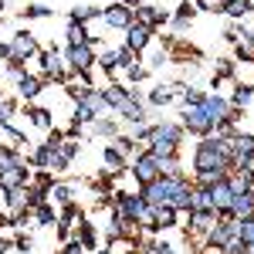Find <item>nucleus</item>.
Instances as JSON below:
<instances>
[{
    "instance_id": "nucleus-1",
    "label": "nucleus",
    "mask_w": 254,
    "mask_h": 254,
    "mask_svg": "<svg viewBox=\"0 0 254 254\" xmlns=\"http://www.w3.org/2000/svg\"><path fill=\"white\" fill-rule=\"evenodd\" d=\"M183 176H176V180H166V176H156L153 183H146L139 193L142 200L149 203V207H173V193H176V183H180Z\"/></svg>"
},
{
    "instance_id": "nucleus-2",
    "label": "nucleus",
    "mask_w": 254,
    "mask_h": 254,
    "mask_svg": "<svg viewBox=\"0 0 254 254\" xmlns=\"http://www.w3.org/2000/svg\"><path fill=\"white\" fill-rule=\"evenodd\" d=\"M180 119H183V129H190L196 136H210L214 132V122L203 112V105H183V116Z\"/></svg>"
},
{
    "instance_id": "nucleus-3",
    "label": "nucleus",
    "mask_w": 254,
    "mask_h": 254,
    "mask_svg": "<svg viewBox=\"0 0 254 254\" xmlns=\"http://www.w3.org/2000/svg\"><path fill=\"white\" fill-rule=\"evenodd\" d=\"M102 20H105L109 27L129 31V27L136 24V10H132V7H126V3H109V7L102 10Z\"/></svg>"
},
{
    "instance_id": "nucleus-4",
    "label": "nucleus",
    "mask_w": 254,
    "mask_h": 254,
    "mask_svg": "<svg viewBox=\"0 0 254 254\" xmlns=\"http://www.w3.org/2000/svg\"><path fill=\"white\" fill-rule=\"evenodd\" d=\"M41 61H44V78L68 81V75H71L68 55H58V51H44V55H41Z\"/></svg>"
},
{
    "instance_id": "nucleus-5",
    "label": "nucleus",
    "mask_w": 254,
    "mask_h": 254,
    "mask_svg": "<svg viewBox=\"0 0 254 254\" xmlns=\"http://www.w3.org/2000/svg\"><path fill=\"white\" fill-rule=\"evenodd\" d=\"M132 176H136V183H139V187L153 183V180L159 176L156 156H153V153H142V156H136V163H132Z\"/></svg>"
},
{
    "instance_id": "nucleus-6",
    "label": "nucleus",
    "mask_w": 254,
    "mask_h": 254,
    "mask_svg": "<svg viewBox=\"0 0 254 254\" xmlns=\"http://www.w3.org/2000/svg\"><path fill=\"white\" fill-rule=\"evenodd\" d=\"M68 64H71V71H92V64H95L92 44H75V48H68Z\"/></svg>"
},
{
    "instance_id": "nucleus-7",
    "label": "nucleus",
    "mask_w": 254,
    "mask_h": 254,
    "mask_svg": "<svg viewBox=\"0 0 254 254\" xmlns=\"http://www.w3.org/2000/svg\"><path fill=\"white\" fill-rule=\"evenodd\" d=\"M224 217H231V220H251L254 217V196L251 193H234V200L224 210Z\"/></svg>"
},
{
    "instance_id": "nucleus-8",
    "label": "nucleus",
    "mask_w": 254,
    "mask_h": 254,
    "mask_svg": "<svg viewBox=\"0 0 254 254\" xmlns=\"http://www.w3.org/2000/svg\"><path fill=\"white\" fill-rule=\"evenodd\" d=\"M10 48H14V58L17 61H27L31 55H38V41L31 31H17L14 38H10Z\"/></svg>"
},
{
    "instance_id": "nucleus-9",
    "label": "nucleus",
    "mask_w": 254,
    "mask_h": 254,
    "mask_svg": "<svg viewBox=\"0 0 254 254\" xmlns=\"http://www.w3.org/2000/svg\"><path fill=\"white\" fill-rule=\"evenodd\" d=\"M200 105H203V112L210 116V122H214V126L231 116V102H227V98H220V95H214V92H210V95H203V102H200Z\"/></svg>"
},
{
    "instance_id": "nucleus-10",
    "label": "nucleus",
    "mask_w": 254,
    "mask_h": 254,
    "mask_svg": "<svg viewBox=\"0 0 254 254\" xmlns=\"http://www.w3.org/2000/svg\"><path fill=\"white\" fill-rule=\"evenodd\" d=\"M207 190H210V207H214L217 214H224V210L231 207V200H234V190L227 187V180H220V183L207 187Z\"/></svg>"
},
{
    "instance_id": "nucleus-11",
    "label": "nucleus",
    "mask_w": 254,
    "mask_h": 254,
    "mask_svg": "<svg viewBox=\"0 0 254 254\" xmlns=\"http://www.w3.org/2000/svg\"><path fill=\"white\" fill-rule=\"evenodd\" d=\"M149 38H153V31H149V27H142V24H132V27L126 31V48L139 55V51H146V48H149Z\"/></svg>"
},
{
    "instance_id": "nucleus-12",
    "label": "nucleus",
    "mask_w": 254,
    "mask_h": 254,
    "mask_svg": "<svg viewBox=\"0 0 254 254\" xmlns=\"http://www.w3.org/2000/svg\"><path fill=\"white\" fill-rule=\"evenodd\" d=\"M166 14L159 10V7H153V3H142V7H136V24H142V27H159V24H166Z\"/></svg>"
},
{
    "instance_id": "nucleus-13",
    "label": "nucleus",
    "mask_w": 254,
    "mask_h": 254,
    "mask_svg": "<svg viewBox=\"0 0 254 254\" xmlns=\"http://www.w3.org/2000/svg\"><path fill=\"white\" fill-rule=\"evenodd\" d=\"M27 176H31V173H27V163L20 159L14 170L0 173V187H3V190H17V187H27Z\"/></svg>"
},
{
    "instance_id": "nucleus-14",
    "label": "nucleus",
    "mask_w": 254,
    "mask_h": 254,
    "mask_svg": "<svg viewBox=\"0 0 254 254\" xmlns=\"http://www.w3.org/2000/svg\"><path fill=\"white\" fill-rule=\"evenodd\" d=\"M183 88H187L183 81H176V85H156V88L149 92V105H170Z\"/></svg>"
},
{
    "instance_id": "nucleus-15",
    "label": "nucleus",
    "mask_w": 254,
    "mask_h": 254,
    "mask_svg": "<svg viewBox=\"0 0 254 254\" xmlns=\"http://www.w3.org/2000/svg\"><path fill=\"white\" fill-rule=\"evenodd\" d=\"M119 112H122V116L129 119V122H132V126H139V122H146V109H142V105H139L136 92H129V98H126V102H122V105H119Z\"/></svg>"
},
{
    "instance_id": "nucleus-16",
    "label": "nucleus",
    "mask_w": 254,
    "mask_h": 254,
    "mask_svg": "<svg viewBox=\"0 0 254 254\" xmlns=\"http://www.w3.org/2000/svg\"><path fill=\"white\" fill-rule=\"evenodd\" d=\"M102 159H105V173H109V176L126 173V156L119 153L116 146H105V153H102Z\"/></svg>"
},
{
    "instance_id": "nucleus-17",
    "label": "nucleus",
    "mask_w": 254,
    "mask_h": 254,
    "mask_svg": "<svg viewBox=\"0 0 254 254\" xmlns=\"http://www.w3.org/2000/svg\"><path fill=\"white\" fill-rule=\"evenodd\" d=\"M153 139H163V142H176V146H180L183 129H180L176 122H163V126H153ZM153 139H149V142H153Z\"/></svg>"
},
{
    "instance_id": "nucleus-18",
    "label": "nucleus",
    "mask_w": 254,
    "mask_h": 254,
    "mask_svg": "<svg viewBox=\"0 0 254 254\" xmlns=\"http://www.w3.org/2000/svg\"><path fill=\"white\" fill-rule=\"evenodd\" d=\"M7 207L14 210V217L24 214L31 207V196H27V187H17V190H7Z\"/></svg>"
},
{
    "instance_id": "nucleus-19",
    "label": "nucleus",
    "mask_w": 254,
    "mask_h": 254,
    "mask_svg": "<svg viewBox=\"0 0 254 254\" xmlns=\"http://www.w3.org/2000/svg\"><path fill=\"white\" fill-rule=\"evenodd\" d=\"M220 10H224L227 17L241 20V17H248V14L254 10V3H251V0H224V3H220Z\"/></svg>"
},
{
    "instance_id": "nucleus-20",
    "label": "nucleus",
    "mask_w": 254,
    "mask_h": 254,
    "mask_svg": "<svg viewBox=\"0 0 254 254\" xmlns=\"http://www.w3.org/2000/svg\"><path fill=\"white\" fill-rule=\"evenodd\" d=\"M227 187H231L234 193H251L254 196V176L244 173V170H237L234 176H227Z\"/></svg>"
},
{
    "instance_id": "nucleus-21",
    "label": "nucleus",
    "mask_w": 254,
    "mask_h": 254,
    "mask_svg": "<svg viewBox=\"0 0 254 254\" xmlns=\"http://www.w3.org/2000/svg\"><path fill=\"white\" fill-rule=\"evenodd\" d=\"M176 217H180V210H173V207H153V220H156V231L176 227Z\"/></svg>"
},
{
    "instance_id": "nucleus-22",
    "label": "nucleus",
    "mask_w": 254,
    "mask_h": 254,
    "mask_svg": "<svg viewBox=\"0 0 254 254\" xmlns=\"http://www.w3.org/2000/svg\"><path fill=\"white\" fill-rule=\"evenodd\" d=\"M193 0H183V3H180V10H176V17H173V27H176V34H180V31H187V24H190V20H193Z\"/></svg>"
},
{
    "instance_id": "nucleus-23",
    "label": "nucleus",
    "mask_w": 254,
    "mask_h": 254,
    "mask_svg": "<svg viewBox=\"0 0 254 254\" xmlns=\"http://www.w3.org/2000/svg\"><path fill=\"white\" fill-rule=\"evenodd\" d=\"M102 98H105V105H109V109H119V105L129 98V92H126L122 85H109V88H102Z\"/></svg>"
},
{
    "instance_id": "nucleus-24",
    "label": "nucleus",
    "mask_w": 254,
    "mask_h": 254,
    "mask_svg": "<svg viewBox=\"0 0 254 254\" xmlns=\"http://www.w3.org/2000/svg\"><path fill=\"white\" fill-rule=\"evenodd\" d=\"M17 92H20V98L27 102V98H34L41 92V78H34V75H24V78L17 81Z\"/></svg>"
},
{
    "instance_id": "nucleus-25",
    "label": "nucleus",
    "mask_w": 254,
    "mask_h": 254,
    "mask_svg": "<svg viewBox=\"0 0 254 254\" xmlns=\"http://www.w3.org/2000/svg\"><path fill=\"white\" fill-rule=\"evenodd\" d=\"M102 17V10L98 7H92V3H85V7H75L71 10V24H88V20Z\"/></svg>"
},
{
    "instance_id": "nucleus-26",
    "label": "nucleus",
    "mask_w": 254,
    "mask_h": 254,
    "mask_svg": "<svg viewBox=\"0 0 254 254\" xmlns=\"http://www.w3.org/2000/svg\"><path fill=\"white\" fill-rule=\"evenodd\" d=\"M88 31H85V24H71L68 20V48H75V44H88Z\"/></svg>"
},
{
    "instance_id": "nucleus-27",
    "label": "nucleus",
    "mask_w": 254,
    "mask_h": 254,
    "mask_svg": "<svg viewBox=\"0 0 254 254\" xmlns=\"http://www.w3.org/2000/svg\"><path fill=\"white\" fill-rule=\"evenodd\" d=\"M251 98H254V88H251V85H237V88H234V98H231V109H244Z\"/></svg>"
},
{
    "instance_id": "nucleus-28",
    "label": "nucleus",
    "mask_w": 254,
    "mask_h": 254,
    "mask_svg": "<svg viewBox=\"0 0 254 254\" xmlns=\"http://www.w3.org/2000/svg\"><path fill=\"white\" fill-rule=\"evenodd\" d=\"M237 241L248 248V244H254V217L251 220H237Z\"/></svg>"
},
{
    "instance_id": "nucleus-29",
    "label": "nucleus",
    "mask_w": 254,
    "mask_h": 254,
    "mask_svg": "<svg viewBox=\"0 0 254 254\" xmlns=\"http://www.w3.org/2000/svg\"><path fill=\"white\" fill-rule=\"evenodd\" d=\"M20 163V156L10 149V146H0V173H7V170H14Z\"/></svg>"
},
{
    "instance_id": "nucleus-30",
    "label": "nucleus",
    "mask_w": 254,
    "mask_h": 254,
    "mask_svg": "<svg viewBox=\"0 0 254 254\" xmlns=\"http://www.w3.org/2000/svg\"><path fill=\"white\" fill-rule=\"evenodd\" d=\"M27 119H31L38 129H51V112H48V109H31Z\"/></svg>"
},
{
    "instance_id": "nucleus-31",
    "label": "nucleus",
    "mask_w": 254,
    "mask_h": 254,
    "mask_svg": "<svg viewBox=\"0 0 254 254\" xmlns=\"http://www.w3.org/2000/svg\"><path fill=\"white\" fill-rule=\"evenodd\" d=\"M81 231H78V244L88 251V248H95V227L92 224H78Z\"/></svg>"
},
{
    "instance_id": "nucleus-32",
    "label": "nucleus",
    "mask_w": 254,
    "mask_h": 254,
    "mask_svg": "<svg viewBox=\"0 0 254 254\" xmlns=\"http://www.w3.org/2000/svg\"><path fill=\"white\" fill-rule=\"evenodd\" d=\"M20 14H24V17H51V7H48V3H27Z\"/></svg>"
},
{
    "instance_id": "nucleus-33",
    "label": "nucleus",
    "mask_w": 254,
    "mask_h": 254,
    "mask_svg": "<svg viewBox=\"0 0 254 254\" xmlns=\"http://www.w3.org/2000/svg\"><path fill=\"white\" fill-rule=\"evenodd\" d=\"M95 132H98V136H109V139H112L119 132V126L112 122V119H95Z\"/></svg>"
},
{
    "instance_id": "nucleus-34",
    "label": "nucleus",
    "mask_w": 254,
    "mask_h": 254,
    "mask_svg": "<svg viewBox=\"0 0 254 254\" xmlns=\"http://www.w3.org/2000/svg\"><path fill=\"white\" fill-rule=\"evenodd\" d=\"M51 200H55V203H71V190H68L64 183H55V187H51Z\"/></svg>"
},
{
    "instance_id": "nucleus-35",
    "label": "nucleus",
    "mask_w": 254,
    "mask_h": 254,
    "mask_svg": "<svg viewBox=\"0 0 254 254\" xmlns=\"http://www.w3.org/2000/svg\"><path fill=\"white\" fill-rule=\"evenodd\" d=\"M98 64H102V71H105V75H112V71L119 68V55H116V51H105Z\"/></svg>"
},
{
    "instance_id": "nucleus-36",
    "label": "nucleus",
    "mask_w": 254,
    "mask_h": 254,
    "mask_svg": "<svg viewBox=\"0 0 254 254\" xmlns=\"http://www.w3.org/2000/svg\"><path fill=\"white\" fill-rule=\"evenodd\" d=\"M34 217H38V224H55V210L48 203H38L34 207Z\"/></svg>"
},
{
    "instance_id": "nucleus-37",
    "label": "nucleus",
    "mask_w": 254,
    "mask_h": 254,
    "mask_svg": "<svg viewBox=\"0 0 254 254\" xmlns=\"http://www.w3.org/2000/svg\"><path fill=\"white\" fill-rule=\"evenodd\" d=\"M136 248H142V254H173L170 244H139L136 241Z\"/></svg>"
},
{
    "instance_id": "nucleus-38",
    "label": "nucleus",
    "mask_w": 254,
    "mask_h": 254,
    "mask_svg": "<svg viewBox=\"0 0 254 254\" xmlns=\"http://www.w3.org/2000/svg\"><path fill=\"white\" fill-rule=\"evenodd\" d=\"M234 55H237L241 61H251V58H254V48L248 44V41H237V44H234Z\"/></svg>"
},
{
    "instance_id": "nucleus-39",
    "label": "nucleus",
    "mask_w": 254,
    "mask_h": 254,
    "mask_svg": "<svg viewBox=\"0 0 254 254\" xmlns=\"http://www.w3.org/2000/svg\"><path fill=\"white\" fill-rule=\"evenodd\" d=\"M10 116H14V102H0V126H10Z\"/></svg>"
},
{
    "instance_id": "nucleus-40",
    "label": "nucleus",
    "mask_w": 254,
    "mask_h": 254,
    "mask_svg": "<svg viewBox=\"0 0 254 254\" xmlns=\"http://www.w3.org/2000/svg\"><path fill=\"white\" fill-rule=\"evenodd\" d=\"M234 75V61H217V78H231Z\"/></svg>"
},
{
    "instance_id": "nucleus-41",
    "label": "nucleus",
    "mask_w": 254,
    "mask_h": 254,
    "mask_svg": "<svg viewBox=\"0 0 254 254\" xmlns=\"http://www.w3.org/2000/svg\"><path fill=\"white\" fill-rule=\"evenodd\" d=\"M146 64H149V68H159V64H166V51H163V48H159V51H153Z\"/></svg>"
},
{
    "instance_id": "nucleus-42",
    "label": "nucleus",
    "mask_w": 254,
    "mask_h": 254,
    "mask_svg": "<svg viewBox=\"0 0 254 254\" xmlns=\"http://www.w3.org/2000/svg\"><path fill=\"white\" fill-rule=\"evenodd\" d=\"M237 170H244V173H251V176H254V153L241 159V163H237Z\"/></svg>"
},
{
    "instance_id": "nucleus-43",
    "label": "nucleus",
    "mask_w": 254,
    "mask_h": 254,
    "mask_svg": "<svg viewBox=\"0 0 254 254\" xmlns=\"http://www.w3.org/2000/svg\"><path fill=\"white\" fill-rule=\"evenodd\" d=\"M193 7H203V10H220V0H193Z\"/></svg>"
},
{
    "instance_id": "nucleus-44",
    "label": "nucleus",
    "mask_w": 254,
    "mask_h": 254,
    "mask_svg": "<svg viewBox=\"0 0 254 254\" xmlns=\"http://www.w3.org/2000/svg\"><path fill=\"white\" fill-rule=\"evenodd\" d=\"M14 248H17L20 254H27V251H31V237H24V234H20L17 241H14Z\"/></svg>"
},
{
    "instance_id": "nucleus-45",
    "label": "nucleus",
    "mask_w": 254,
    "mask_h": 254,
    "mask_svg": "<svg viewBox=\"0 0 254 254\" xmlns=\"http://www.w3.org/2000/svg\"><path fill=\"white\" fill-rule=\"evenodd\" d=\"M61 254H85V248H81L78 241H68V244H64V251Z\"/></svg>"
},
{
    "instance_id": "nucleus-46",
    "label": "nucleus",
    "mask_w": 254,
    "mask_h": 254,
    "mask_svg": "<svg viewBox=\"0 0 254 254\" xmlns=\"http://www.w3.org/2000/svg\"><path fill=\"white\" fill-rule=\"evenodd\" d=\"M3 58H14V48H10V41H3V44H0V61Z\"/></svg>"
},
{
    "instance_id": "nucleus-47",
    "label": "nucleus",
    "mask_w": 254,
    "mask_h": 254,
    "mask_svg": "<svg viewBox=\"0 0 254 254\" xmlns=\"http://www.w3.org/2000/svg\"><path fill=\"white\" fill-rule=\"evenodd\" d=\"M244 41H248V44L254 48V27H248V31H244Z\"/></svg>"
},
{
    "instance_id": "nucleus-48",
    "label": "nucleus",
    "mask_w": 254,
    "mask_h": 254,
    "mask_svg": "<svg viewBox=\"0 0 254 254\" xmlns=\"http://www.w3.org/2000/svg\"><path fill=\"white\" fill-rule=\"evenodd\" d=\"M122 3H126V7H142L146 0H122Z\"/></svg>"
},
{
    "instance_id": "nucleus-49",
    "label": "nucleus",
    "mask_w": 254,
    "mask_h": 254,
    "mask_svg": "<svg viewBox=\"0 0 254 254\" xmlns=\"http://www.w3.org/2000/svg\"><path fill=\"white\" fill-rule=\"evenodd\" d=\"M241 254H254V244H248V248H244V251H241Z\"/></svg>"
},
{
    "instance_id": "nucleus-50",
    "label": "nucleus",
    "mask_w": 254,
    "mask_h": 254,
    "mask_svg": "<svg viewBox=\"0 0 254 254\" xmlns=\"http://www.w3.org/2000/svg\"><path fill=\"white\" fill-rule=\"evenodd\" d=\"M102 254H109V251H102Z\"/></svg>"
}]
</instances>
